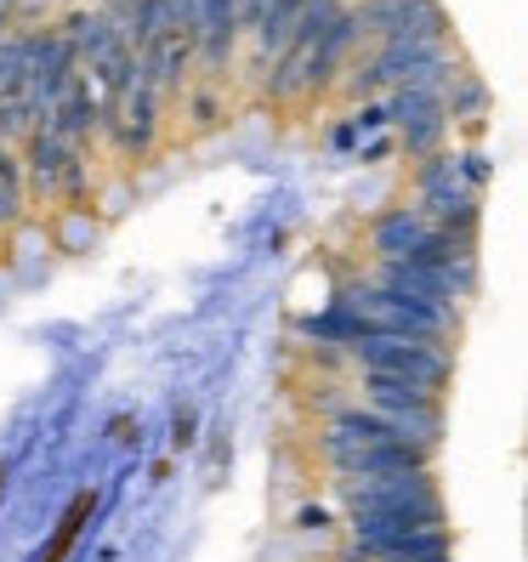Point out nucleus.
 I'll list each match as a JSON object with an SVG mask.
<instances>
[{
	"instance_id": "5",
	"label": "nucleus",
	"mask_w": 528,
	"mask_h": 562,
	"mask_svg": "<svg viewBox=\"0 0 528 562\" xmlns=\"http://www.w3.org/2000/svg\"><path fill=\"white\" fill-rule=\"evenodd\" d=\"M227 18H234V0H211V7L200 12V23H193L205 69H216V63H222V23H227ZM227 29H234V23H227Z\"/></svg>"
},
{
	"instance_id": "3",
	"label": "nucleus",
	"mask_w": 528,
	"mask_h": 562,
	"mask_svg": "<svg viewBox=\"0 0 528 562\" xmlns=\"http://www.w3.org/2000/svg\"><path fill=\"white\" fill-rule=\"evenodd\" d=\"M432 488V472H392V477H364V483H341L347 512H381V506H404V501H426Z\"/></svg>"
},
{
	"instance_id": "2",
	"label": "nucleus",
	"mask_w": 528,
	"mask_h": 562,
	"mask_svg": "<svg viewBox=\"0 0 528 562\" xmlns=\"http://www.w3.org/2000/svg\"><path fill=\"white\" fill-rule=\"evenodd\" d=\"M426 460H432L426 443H370V449L336 454L329 467H336L341 483H364V477H392V472H426Z\"/></svg>"
},
{
	"instance_id": "4",
	"label": "nucleus",
	"mask_w": 528,
	"mask_h": 562,
	"mask_svg": "<svg viewBox=\"0 0 528 562\" xmlns=\"http://www.w3.org/2000/svg\"><path fill=\"white\" fill-rule=\"evenodd\" d=\"M426 234H432V222L420 211H392V216L375 222V250H381V261H404Z\"/></svg>"
},
{
	"instance_id": "1",
	"label": "nucleus",
	"mask_w": 528,
	"mask_h": 562,
	"mask_svg": "<svg viewBox=\"0 0 528 562\" xmlns=\"http://www.w3.org/2000/svg\"><path fill=\"white\" fill-rule=\"evenodd\" d=\"M324 329H336L341 347L358 352V363H364V375H392V381H409L420 392H432V398H443V386H449V347L438 341H420V336H364V329H352L347 318L336 324H324Z\"/></svg>"
}]
</instances>
